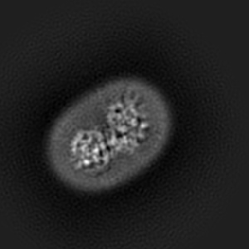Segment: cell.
<instances>
[{"label":"cell","mask_w":249,"mask_h":249,"mask_svg":"<svg viewBox=\"0 0 249 249\" xmlns=\"http://www.w3.org/2000/svg\"><path fill=\"white\" fill-rule=\"evenodd\" d=\"M170 107L138 78L97 87L57 118L48 141L49 164L66 185L84 192L111 190L147 170L166 146Z\"/></svg>","instance_id":"6da1fadb"}]
</instances>
